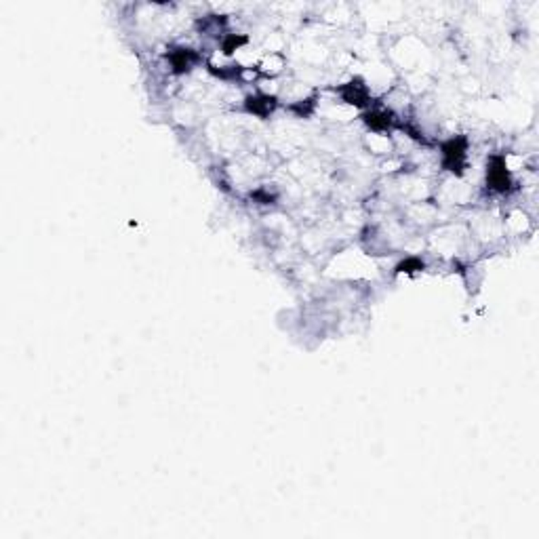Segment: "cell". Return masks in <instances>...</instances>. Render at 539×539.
<instances>
[{
	"label": "cell",
	"mask_w": 539,
	"mask_h": 539,
	"mask_svg": "<svg viewBox=\"0 0 539 539\" xmlns=\"http://www.w3.org/2000/svg\"><path fill=\"white\" fill-rule=\"evenodd\" d=\"M365 123L373 131H388L394 125V116L388 110H371L365 114Z\"/></svg>",
	"instance_id": "8992f818"
},
{
	"label": "cell",
	"mask_w": 539,
	"mask_h": 539,
	"mask_svg": "<svg viewBox=\"0 0 539 539\" xmlns=\"http://www.w3.org/2000/svg\"><path fill=\"white\" fill-rule=\"evenodd\" d=\"M419 270H423V262L417 260V258H406L404 262L396 266V272H406V274H413V272H419Z\"/></svg>",
	"instance_id": "ba28073f"
},
{
	"label": "cell",
	"mask_w": 539,
	"mask_h": 539,
	"mask_svg": "<svg viewBox=\"0 0 539 539\" xmlns=\"http://www.w3.org/2000/svg\"><path fill=\"white\" fill-rule=\"evenodd\" d=\"M442 166L451 171L453 175L461 177L466 173L468 164V139L466 137H453L442 143Z\"/></svg>",
	"instance_id": "6da1fadb"
},
{
	"label": "cell",
	"mask_w": 539,
	"mask_h": 539,
	"mask_svg": "<svg viewBox=\"0 0 539 539\" xmlns=\"http://www.w3.org/2000/svg\"><path fill=\"white\" fill-rule=\"evenodd\" d=\"M243 44H247V36H241V34H230V36H226L224 38V42H222V49H224V53L226 55H232L236 49H241Z\"/></svg>",
	"instance_id": "52a82bcc"
},
{
	"label": "cell",
	"mask_w": 539,
	"mask_h": 539,
	"mask_svg": "<svg viewBox=\"0 0 539 539\" xmlns=\"http://www.w3.org/2000/svg\"><path fill=\"white\" fill-rule=\"evenodd\" d=\"M341 97L346 104H352L356 108H367L371 104V93L367 89V85L361 80V78H354L350 83H346L341 89H339Z\"/></svg>",
	"instance_id": "277c9868"
},
{
	"label": "cell",
	"mask_w": 539,
	"mask_h": 539,
	"mask_svg": "<svg viewBox=\"0 0 539 539\" xmlns=\"http://www.w3.org/2000/svg\"><path fill=\"white\" fill-rule=\"evenodd\" d=\"M487 186L493 190V192H508L510 186H512V175L506 166V158L504 156H493L489 166H487Z\"/></svg>",
	"instance_id": "7a4b0ae2"
},
{
	"label": "cell",
	"mask_w": 539,
	"mask_h": 539,
	"mask_svg": "<svg viewBox=\"0 0 539 539\" xmlns=\"http://www.w3.org/2000/svg\"><path fill=\"white\" fill-rule=\"evenodd\" d=\"M166 59L173 68L175 74H183V72H190L198 61H200V55L194 51V49H188V47H175L166 53Z\"/></svg>",
	"instance_id": "3957f363"
},
{
	"label": "cell",
	"mask_w": 539,
	"mask_h": 539,
	"mask_svg": "<svg viewBox=\"0 0 539 539\" xmlns=\"http://www.w3.org/2000/svg\"><path fill=\"white\" fill-rule=\"evenodd\" d=\"M276 108V97L272 95H249L247 102H245V110L253 116H260V119H266L274 112Z\"/></svg>",
	"instance_id": "5b68a950"
}]
</instances>
